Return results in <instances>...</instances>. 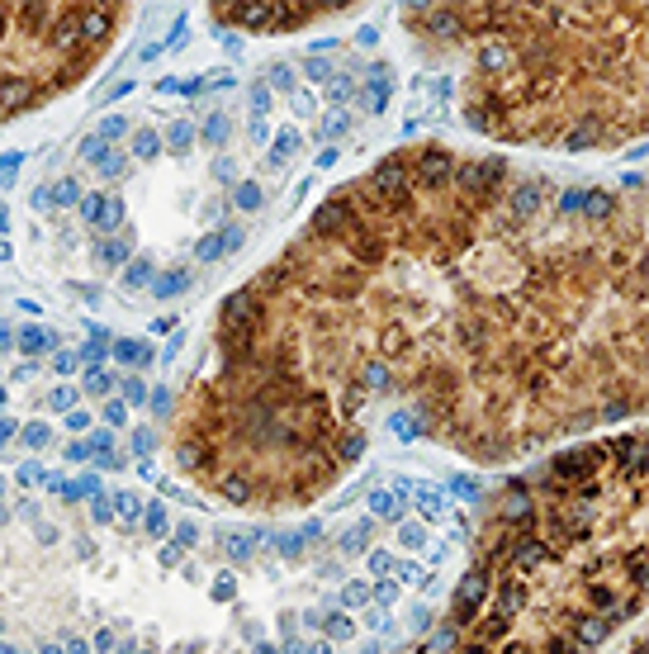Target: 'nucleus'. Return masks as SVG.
<instances>
[{
  "mask_svg": "<svg viewBox=\"0 0 649 654\" xmlns=\"http://www.w3.org/2000/svg\"><path fill=\"white\" fill-rule=\"evenodd\" d=\"M621 654H645V636H640V631H635V636L626 640V650H621Z\"/></svg>",
  "mask_w": 649,
  "mask_h": 654,
  "instance_id": "39448f33",
  "label": "nucleus"
},
{
  "mask_svg": "<svg viewBox=\"0 0 649 654\" xmlns=\"http://www.w3.org/2000/svg\"><path fill=\"white\" fill-rule=\"evenodd\" d=\"M403 34L455 67V109L503 152L597 157L645 138V24L626 5H403Z\"/></svg>",
  "mask_w": 649,
  "mask_h": 654,
  "instance_id": "f03ea898",
  "label": "nucleus"
},
{
  "mask_svg": "<svg viewBox=\"0 0 649 654\" xmlns=\"http://www.w3.org/2000/svg\"><path fill=\"white\" fill-rule=\"evenodd\" d=\"M640 403V185L408 143L218 299L166 446L209 503L280 517L379 441L498 465Z\"/></svg>",
  "mask_w": 649,
  "mask_h": 654,
  "instance_id": "f257e3e1",
  "label": "nucleus"
},
{
  "mask_svg": "<svg viewBox=\"0 0 649 654\" xmlns=\"http://www.w3.org/2000/svg\"><path fill=\"white\" fill-rule=\"evenodd\" d=\"M370 5H209V19L237 34H308L323 24H346V19L365 15Z\"/></svg>",
  "mask_w": 649,
  "mask_h": 654,
  "instance_id": "20e7f679",
  "label": "nucleus"
},
{
  "mask_svg": "<svg viewBox=\"0 0 649 654\" xmlns=\"http://www.w3.org/2000/svg\"><path fill=\"white\" fill-rule=\"evenodd\" d=\"M133 24V5H0V128L86 86Z\"/></svg>",
  "mask_w": 649,
  "mask_h": 654,
  "instance_id": "7ed1b4c3",
  "label": "nucleus"
}]
</instances>
